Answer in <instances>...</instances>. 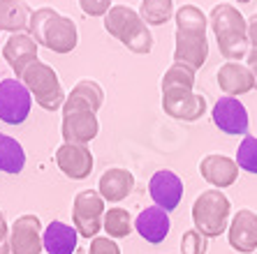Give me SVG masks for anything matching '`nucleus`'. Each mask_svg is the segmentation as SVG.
I'll return each instance as SVG.
<instances>
[{
  "instance_id": "30",
  "label": "nucleus",
  "mask_w": 257,
  "mask_h": 254,
  "mask_svg": "<svg viewBox=\"0 0 257 254\" xmlns=\"http://www.w3.org/2000/svg\"><path fill=\"white\" fill-rule=\"evenodd\" d=\"M88 254H120V247L116 245V240H111V238L97 236V238L90 240Z\"/></svg>"
},
{
  "instance_id": "8",
  "label": "nucleus",
  "mask_w": 257,
  "mask_h": 254,
  "mask_svg": "<svg viewBox=\"0 0 257 254\" xmlns=\"http://www.w3.org/2000/svg\"><path fill=\"white\" fill-rule=\"evenodd\" d=\"M33 107V95L21 79L0 81V120L7 125H21Z\"/></svg>"
},
{
  "instance_id": "7",
  "label": "nucleus",
  "mask_w": 257,
  "mask_h": 254,
  "mask_svg": "<svg viewBox=\"0 0 257 254\" xmlns=\"http://www.w3.org/2000/svg\"><path fill=\"white\" fill-rule=\"evenodd\" d=\"M104 199L100 196V192L95 189H81L77 192L74 201H72V222L77 229L79 236L97 238V233L102 231V219H104Z\"/></svg>"
},
{
  "instance_id": "10",
  "label": "nucleus",
  "mask_w": 257,
  "mask_h": 254,
  "mask_svg": "<svg viewBox=\"0 0 257 254\" xmlns=\"http://www.w3.org/2000/svg\"><path fill=\"white\" fill-rule=\"evenodd\" d=\"M211 120L220 132L229 136H245L248 134V109L243 107V102L239 97H227L222 95L220 100L211 109Z\"/></svg>"
},
{
  "instance_id": "14",
  "label": "nucleus",
  "mask_w": 257,
  "mask_h": 254,
  "mask_svg": "<svg viewBox=\"0 0 257 254\" xmlns=\"http://www.w3.org/2000/svg\"><path fill=\"white\" fill-rule=\"evenodd\" d=\"M227 240L229 247L236 252L250 254L257 249V213H252L250 208H241L229 222L227 229Z\"/></svg>"
},
{
  "instance_id": "23",
  "label": "nucleus",
  "mask_w": 257,
  "mask_h": 254,
  "mask_svg": "<svg viewBox=\"0 0 257 254\" xmlns=\"http://www.w3.org/2000/svg\"><path fill=\"white\" fill-rule=\"evenodd\" d=\"M30 17L33 12L24 0H0V30H10L12 35L28 33Z\"/></svg>"
},
{
  "instance_id": "26",
  "label": "nucleus",
  "mask_w": 257,
  "mask_h": 254,
  "mask_svg": "<svg viewBox=\"0 0 257 254\" xmlns=\"http://www.w3.org/2000/svg\"><path fill=\"white\" fill-rule=\"evenodd\" d=\"M139 17L146 26H162L174 17V0H142Z\"/></svg>"
},
{
  "instance_id": "11",
  "label": "nucleus",
  "mask_w": 257,
  "mask_h": 254,
  "mask_svg": "<svg viewBox=\"0 0 257 254\" xmlns=\"http://www.w3.org/2000/svg\"><path fill=\"white\" fill-rule=\"evenodd\" d=\"M42 222L37 215H21L10 226V249L12 254H42Z\"/></svg>"
},
{
  "instance_id": "19",
  "label": "nucleus",
  "mask_w": 257,
  "mask_h": 254,
  "mask_svg": "<svg viewBox=\"0 0 257 254\" xmlns=\"http://www.w3.org/2000/svg\"><path fill=\"white\" fill-rule=\"evenodd\" d=\"M218 86L227 97H239V95L250 93L255 88V79H252V72L248 70V65H241V63H225V65L218 67Z\"/></svg>"
},
{
  "instance_id": "33",
  "label": "nucleus",
  "mask_w": 257,
  "mask_h": 254,
  "mask_svg": "<svg viewBox=\"0 0 257 254\" xmlns=\"http://www.w3.org/2000/svg\"><path fill=\"white\" fill-rule=\"evenodd\" d=\"M248 70L252 72V79H255V88H257V49H250L248 51Z\"/></svg>"
},
{
  "instance_id": "20",
  "label": "nucleus",
  "mask_w": 257,
  "mask_h": 254,
  "mask_svg": "<svg viewBox=\"0 0 257 254\" xmlns=\"http://www.w3.org/2000/svg\"><path fill=\"white\" fill-rule=\"evenodd\" d=\"M104 102V93L93 79H81V81L72 88V93L65 97L63 104V113L67 111H93L97 113V109Z\"/></svg>"
},
{
  "instance_id": "24",
  "label": "nucleus",
  "mask_w": 257,
  "mask_h": 254,
  "mask_svg": "<svg viewBox=\"0 0 257 254\" xmlns=\"http://www.w3.org/2000/svg\"><path fill=\"white\" fill-rule=\"evenodd\" d=\"M26 166L24 146L10 134H0V171L3 173H21Z\"/></svg>"
},
{
  "instance_id": "9",
  "label": "nucleus",
  "mask_w": 257,
  "mask_h": 254,
  "mask_svg": "<svg viewBox=\"0 0 257 254\" xmlns=\"http://www.w3.org/2000/svg\"><path fill=\"white\" fill-rule=\"evenodd\" d=\"M162 111L181 123H195L206 113V100L204 95L192 93V88H165Z\"/></svg>"
},
{
  "instance_id": "18",
  "label": "nucleus",
  "mask_w": 257,
  "mask_h": 254,
  "mask_svg": "<svg viewBox=\"0 0 257 254\" xmlns=\"http://www.w3.org/2000/svg\"><path fill=\"white\" fill-rule=\"evenodd\" d=\"M169 229H172V219H169V213L162 210L158 206H149L144 208L142 213L135 219V231L144 238L146 242H162L169 236Z\"/></svg>"
},
{
  "instance_id": "22",
  "label": "nucleus",
  "mask_w": 257,
  "mask_h": 254,
  "mask_svg": "<svg viewBox=\"0 0 257 254\" xmlns=\"http://www.w3.org/2000/svg\"><path fill=\"white\" fill-rule=\"evenodd\" d=\"M77 240H79L77 229L65 224V222H60V219L49 222L42 233L44 252L47 254H74L77 252Z\"/></svg>"
},
{
  "instance_id": "2",
  "label": "nucleus",
  "mask_w": 257,
  "mask_h": 254,
  "mask_svg": "<svg viewBox=\"0 0 257 254\" xmlns=\"http://www.w3.org/2000/svg\"><path fill=\"white\" fill-rule=\"evenodd\" d=\"M209 26L213 30L218 49L229 63H239L241 58H248L250 40H248V19L241 14L239 7L220 3L209 14Z\"/></svg>"
},
{
  "instance_id": "34",
  "label": "nucleus",
  "mask_w": 257,
  "mask_h": 254,
  "mask_svg": "<svg viewBox=\"0 0 257 254\" xmlns=\"http://www.w3.org/2000/svg\"><path fill=\"white\" fill-rule=\"evenodd\" d=\"M7 240H10V226H7L5 215L0 210V242H7Z\"/></svg>"
},
{
  "instance_id": "6",
  "label": "nucleus",
  "mask_w": 257,
  "mask_h": 254,
  "mask_svg": "<svg viewBox=\"0 0 257 254\" xmlns=\"http://www.w3.org/2000/svg\"><path fill=\"white\" fill-rule=\"evenodd\" d=\"M21 81L30 90L33 100L44 109V111H58L65 104V90L58 81V74L54 67H49L42 60H35L28 70L24 72Z\"/></svg>"
},
{
  "instance_id": "35",
  "label": "nucleus",
  "mask_w": 257,
  "mask_h": 254,
  "mask_svg": "<svg viewBox=\"0 0 257 254\" xmlns=\"http://www.w3.org/2000/svg\"><path fill=\"white\" fill-rule=\"evenodd\" d=\"M236 3H241V5H245V3H250V0H236Z\"/></svg>"
},
{
  "instance_id": "12",
  "label": "nucleus",
  "mask_w": 257,
  "mask_h": 254,
  "mask_svg": "<svg viewBox=\"0 0 257 254\" xmlns=\"http://www.w3.org/2000/svg\"><path fill=\"white\" fill-rule=\"evenodd\" d=\"M149 194L158 208L162 210H174L183 199V180L169 169H160L151 176L149 180Z\"/></svg>"
},
{
  "instance_id": "28",
  "label": "nucleus",
  "mask_w": 257,
  "mask_h": 254,
  "mask_svg": "<svg viewBox=\"0 0 257 254\" xmlns=\"http://www.w3.org/2000/svg\"><path fill=\"white\" fill-rule=\"evenodd\" d=\"M236 164L241 171L255 173L257 176V136L245 134L236 148Z\"/></svg>"
},
{
  "instance_id": "17",
  "label": "nucleus",
  "mask_w": 257,
  "mask_h": 254,
  "mask_svg": "<svg viewBox=\"0 0 257 254\" xmlns=\"http://www.w3.org/2000/svg\"><path fill=\"white\" fill-rule=\"evenodd\" d=\"M37 49H40V44H37L28 33L10 35V40L5 42L3 56H5V60L10 63V67L17 72V79L24 77V72L37 60Z\"/></svg>"
},
{
  "instance_id": "21",
  "label": "nucleus",
  "mask_w": 257,
  "mask_h": 254,
  "mask_svg": "<svg viewBox=\"0 0 257 254\" xmlns=\"http://www.w3.org/2000/svg\"><path fill=\"white\" fill-rule=\"evenodd\" d=\"M132 189H135V176H132L127 169H120V166L107 169V171L100 176V183H97L100 196L104 201H109V203L123 201Z\"/></svg>"
},
{
  "instance_id": "5",
  "label": "nucleus",
  "mask_w": 257,
  "mask_h": 254,
  "mask_svg": "<svg viewBox=\"0 0 257 254\" xmlns=\"http://www.w3.org/2000/svg\"><path fill=\"white\" fill-rule=\"evenodd\" d=\"M232 203L220 189H204L192 203V222L195 229L206 238H218L229 229Z\"/></svg>"
},
{
  "instance_id": "32",
  "label": "nucleus",
  "mask_w": 257,
  "mask_h": 254,
  "mask_svg": "<svg viewBox=\"0 0 257 254\" xmlns=\"http://www.w3.org/2000/svg\"><path fill=\"white\" fill-rule=\"evenodd\" d=\"M248 40H250V49H257V14L248 19Z\"/></svg>"
},
{
  "instance_id": "27",
  "label": "nucleus",
  "mask_w": 257,
  "mask_h": 254,
  "mask_svg": "<svg viewBox=\"0 0 257 254\" xmlns=\"http://www.w3.org/2000/svg\"><path fill=\"white\" fill-rule=\"evenodd\" d=\"M195 86V70L186 65H179V63H174L167 72H165V77H162V83L160 88H192Z\"/></svg>"
},
{
  "instance_id": "25",
  "label": "nucleus",
  "mask_w": 257,
  "mask_h": 254,
  "mask_svg": "<svg viewBox=\"0 0 257 254\" xmlns=\"http://www.w3.org/2000/svg\"><path fill=\"white\" fill-rule=\"evenodd\" d=\"M135 229V222H132V215L127 213L125 208H109L102 219V231H107V238L116 240V238H127Z\"/></svg>"
},
{
  "instance_id": "1",
  "label": "nucleus",
  "mask_w": 257,
  "mask_h": 254,
  "mask_svg": "<svg viewBox=\"0 0 257 254\" xmlns=\"http://www.w3.org/2000/svg\"><path fill=\"white\" fill-rule=\"evenodd\" d=\"M176 21V47H174V63L186 65L190 70H202L209 58V19L197 5H181L174 12Z\"/></svg>"
},
{
  "instance_id": "13",
  "label": "nucleus",
  "mask_w": 257,
  "mask_h": 254,
  "mask_svg": "<svg viewBox=\"0 0 257 254\" xmlns=\"http://www.w3.org/2000/svg\"><path fill=\"white\" fill-rule=\"evenodd\" d=\"M60 132H63L65 143L88 146L97 136V132H100V123H97L93 111H67V113H63Z\"/></svg>"
},
{
  "instance_id": "31",
  "label": "nucleus",
  "mask_w": 257,
  "mask_h": 254,
  "mask_svg": "<svg viewBox=\"0 0 257 254\" xmlns=\"http://www.w3.org/2000/svg\"><path fill=\"white\" fill-rule=\"evenodd\" d=\"M79 7L88 17H104L111 10V0H79Z\"/></svg>"
},
{
  "instance_id": "3",
  "label": "nucleus",
  "mask_w": 257,
  "mask_h": 254,
  "mask_svg": "<svg viewBox=\"0 0 257 254\" xmlns=\"http://www.w3.org/2000/svg\"><path fill=\"white\" fill-rule=\"evenodd\" d=\"M28 35L40 47L51 49L54 54H70L77 47V26L74 21L58 14L51 7H40L33 12L28 26Z\"/></svg>"
},
{
  "instance_id": "36",
  "label": "nucleus",
  "mask_w": 257,
  "mask_h": 254,
  "mask_svg": "<svg viewBox=\"0 0 257 254\" xmlns=\"http://www.w3.org/2000/svg\"><path fill=\"white\" fill-rule=\"evenodd\" d=\"M3 254H12V249H7V252H3Z\"/></svg>"
},
{
  "instance_id": "29",
  "label": "nucleus",
  "mask_w": 257,
  "mask_h": 254,
  "mask_svg": "<svg viewBox=\"0 0 257 254\" xmlns=\"http://www.w3.org/2000/svg\"><path fill=\"white\" fill-rule=\"evenodd\" d=\"M209 238L202 236L197 229H190L181 236V254H206Z\"/></svg>"
},
{
  "instance_id": "15",
  "label": "nucleus",
  "mask_w": 257,
  "mask_h": 254,
  "mask_svg": "<svg viewBox=\"0 0 257 254\" xmlns=\"http://www.w3.org/2000/svg\"><path fill=\"white\" fill-rule=\"evenodd\" d=\"M56 164L67 178L72 180H84L93 171V153L88 146H74V143H63L56 150Z\"/></svg>"
},
{
  "instance_id": "4",
  "label": "nucleus",
  "mask_w": 257,
  "mask_h": 254,
  "mask_svg": "<svg viewBox=\"0 0 257 254\" xmlns=\"http://www.w3.org/2000/svg\"><path fill=\"white\" fill-rule=\"evenodd\" d=\"M104 30L111 37L125 44L132 54L146 56L153 49V35L151 28L146 26L137 10H132L127 5H114L104 14Z\"/></svg>"
},
{
  "instance_id": "16",
  "label": "nucleus",
  "mask_w": 257,
  "mask_h": 254,
  "mask_svg": "<svg viewBox=\"0 0 257 254\" xmlns=\"http://www.w3.org/2000/svg\"><path fill=\"white\" fill-rule=\"evenodd\" d=\"M199 173L206 183H211L215 189H225L232 187L239 178V164L236 160L227 157V155H218L211 153L199 162Z\"/></svg>"
}]
</instances>
